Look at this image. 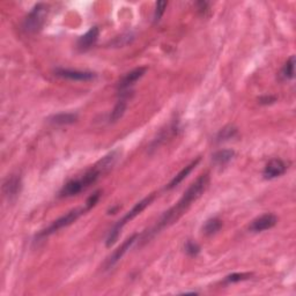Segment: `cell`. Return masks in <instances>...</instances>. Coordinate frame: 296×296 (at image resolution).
<instances>
[{"label": "cell", "instance_id": "cell-1", "mask_svg": "<svg viewBox=\"0 0 296 296\" xmlns=\"http://www.w3.org/2000/svg\"><path fill=\"white\" fill-rule=\"evenodd\" d=\"M210 184V177L207 174H204L195 179V181L191 184L185 192H184L183 197L179 199V202L176 204L174 207H171L170 210L165 212V214L157 221L155 225L151 230H148L147 233H143L141 235V241L148 242L150 239L154 237L155 235L159 234L160 231L165 229V228L173 225L174 222L182 217L185 212L189 210V207L193 204L198 198H201V195L206 191Z\"/></svg>", "mask_w": 296, "mask_h": 296}, {"label": "cell", "instance_id": "cell-2", "mask_svg": "<svg viewBox=\"0 0 296 296\" xmlns=\"http://www.w3.org/2000/svg\"><path fill=\"white\" fill-rule=\"evenodd\" d=\"M154 198H155V194H151V195H148V197L143 198L142 201H140L139 203L135 204V205L132 207V210L127 212V213L124 215V217L119 220L117 223H116V225L113 227V229L110 230L109 235H108V238H107V242H106L107 248H110V246L114 245L116 241L118 239L119 235H121V231L124 228V226H125L127 222H130L131 220H133L135 217H138V215L141 213V212L145 210L147 206H150L151 203L154 201Z\"/></svg>", "mask_w": 296, "mask_h": 296}, {"label": "cell", "instance_id": "cell-3", "mask_svg": "<svg viewBox=\"0 0 296 296\" xmlns=\"http://www.w3.org/2000/svg\"><path fill=\"white\" fill-rule=\"evenodd\" d=\"M47 14V6L45 4H37L23 22V28L28 33H35L41 29Z\"/></svg>", "mask_w": 296, "mask_h": 296}, {"label": "cell", "instance_id": "cell-4", "mask_svg": "<svg viewBox=\"0 0 296 296\" xmlns=\"http://www.w3.org/2000/svg\"><path fill=\"white\" fill-rule=\"evenodd\" d=\"M85 212H87L86 207L85 209H75V210H72L71 212H69L66 215H64V217L59 218L54 221L51 225L46 228V229H44L43 231L38 234V237H45L47 235H51L56 233V231H58L59 229H62L64 227H67L73 223L74 221H77V220L81 217L82 214H85Z\"/></svg>", "mask_w": 296, "mask_h": 296}, {"label": "cell", "instance_id": "cell-5", "mask_svg": "<svg viewBox=\"0 0 296 296\" xmlns=\"http://www.w3.org/2000/svg\"><path fill=\"white\" fill-rule=\"evenodd\" d=\"M139 238V235L138 234H134L132 235L130 238H127L125 242H124L121 246L118 248L117 250H115L113 254H111L109 257H108V259L105 263V270H110L113 269V267L117 264L119 261H121L122 257L124 255H125L127 253V250L130 249V248L132 246V244H133L135 241H138Z\"/></svg>", "mask_w": 296, "mask_h": 296}, {"label": "cell", "instance_id": "cell-6", "mask_svg": "<svg viewBox=\"0 0 296 296\" xmlns=\"http://www.w3.org/2000/svg\"><path fill=\"white\" fill-rule=\"evenodd\" d=\"M55 74L59 78L72 80V81H91L96 78V74L93 72L67 69H56Z\"/></svg>", "mask_w": 296, "mask_h": 296}, {"label": "cell", "instance_id": "cell-7", "mask_svg": "<svg viewBox=\"0 0 296 296\" xmlns=\"http://www.w3.org/2000/svg\"><path fill=\"white\" fill-rule=\"evenodd\" d=\"M278 222V218L275 217L274 214L271 213H266L259 217L257 219H255L251 225L249 226V230L253 231V233H261V231L271 229L273 228Z\"/></svg>", "mask_w": 296, "mask_h": 296}, {"label": "cell", "instance_id": "cell-8", "mask_svg": "<svg viewBox=\"0 0 296 296\" xmlns=\"http://www.w3.org/2000/svg\"><path fill=\"white\" fill-rule=\"evenodd\" d=\"M147 72L146 67H138V69L132 70L129 73H126L124 77L119 80L118 82V89L119 91H126L134 85L138 80L141 79Z\"/></svg>", "mask_w": 296, "mask_h": 296}, {"label": "cell", "instance_id": "cell-9", "mask_svg": "<svg viewBox=\"0 0 296 296\" xmlns=\"http://www.w3.org/2000/svg\"><path fill=\"white\" fill-rule=\"evenodd\" d=\"M287 170V165L282 160L280 159H274L271 160V161L267 163L265 169L263 171V176L265 179H273L280 177V176L283 175Z\"/></svg>", "mask_w": 296, "mask_h": 296}, {"label": "cell", "instance_id": "cell-10", "mask_svg": "<svg viewBox=\"0 0 296 296\" xmlns=\"http://www.w3.org/2000/svg\"><path fill=\"white\" fill-rule=\"evenodd\" d=\"M21 187H22L21 178L17 175H13L7 178L5 183H4V186H3L4 194H5L10 201H12V199H14L20 193Z\"/></svg>", "mask_w": 296, "mask_h": 296}, {"label": "cell", "instance_id": "cell-11", "mask_svg": "<svg viewBox=\"0 0 296 296\" xmlns=\"http://www.w3.org/2000/svg\"><path fill=\"white\" fill-rule=\"evenodd\" d=\"M100 36V29L97 27H91L89 30L87 31L85 35H82L81 37L78 39L77 46L80 51H86L90 49L94 44L97 42Z\"/></svg>", "mask_w": 296, "mask_h": 296}, {"label": "cell", "instance_id": "cell-12", "mask_svg": "<svg viewBox=\"0 0 296 296\" xmlns=\"http://www.w3.org/2000/svg\"><path fill=\"white\" fill-rule=\"evenodd\" d=\"M87 187L83 183L82 178H78V179H72L69 183H66L65 185L63 186V189L61 191V195L62 197H72V195H77L80 192H82L83 190H86Z\"/></svg>", "mask_w": 296, "mask_h": 296}, {"label": "cell", "instance_id": "cell-13", "mask_svg": "<svg viewBox=\"0 0 296 296\" xmlns=\"http://www.w3.org/2000/svg\"><path fill=\"white\" fill-rule=\"evenodd\" d=\"M199 161H201V159H197L195 161H192L189 166H186L185 168H183V169L179 171V173L176 175L173 179H171V182L168 184L166 189L167 190H171V189H174V187L178 186L179 184H181L184 181V179H185L187 176H189V174L191 173V171L193 170V168H195V166L198 165Z\"/></svg>", "mask_w": 296, "mask_h": 296}, {"label": "cell", "instance_id": "cell-14", "mask_svg": "<svg viewBox=\"0 0 296 296\" xmlns=\"http://www.w3.org/2000/svg\"><path fill=\"white\" fill-rule=\"evenodd\" d=\"M235 157V152L233 150H222L218 151L217 153L213 154L212 157V161L217 166H226Z\"/></svg>", "mask_w": 296, "mask_h": 296}, {"label": "cell", "instance_id": "cell-15", "mask_svg": "<svg viewBox=\"0 0 296 296\" xmlns=\"http://www.w3.org/2000/svg\"><path fill=\"white\" fill-rule=\"evenodd\" d=\"M222 228V221L218 218H212L207 220L203 227V233L206 236L215 235Z\"/></svg>", "mask_w": 296, "mask_h": 296}, {"label": "cell", "instance_id": "cell-16", "mask_svg": "<svg viewBox=\"0 0 296 296\" xmlns=\"http://www.w3.org/2000/svg\"><path fill=\"white\" fill-rule=\"evenodd\" d=\"M78 115L75 114H58L51 117L49 121L50 123L56 124V125H69V124H73L77 122Z\"/></svg>", "mask_w": 296, "mask_h": 296}, {"label": "cell", "instance_id": "cell-17", "mask_svg": "<svg viewBox=\"0 0 296 296\" xmlns=\"http://www.w3.org/2000/svg\"><path fill=\"white\" fill-rule=\"evenodd\" d=\"M126 107H127V103H126V100L125 98H122L119 100L117 102V105L115 106L114 110L111 111V115H110V122H117L119 121L123 117V115L125 114V110H126Z\"/></svg>", "mask_w": 296, "mask_h": 296}, {"label": "cell", "instance_id": "cell-18", "mask_svg": "<svg viewBox=\"0 0 296 296\" xmlns=\"http://www.w3.org/2000/svg\"><path fill=\"white\" fill-rule=\"evenodd\" d=\"M295 74V57L291 56V57L286 62L285 66L282 67L281 70V77L285 80H291L294 78Z\"/></svg>", "mask_w": 296, "mask_h": 296}, {"label": "cell", "instance_id": "cell-19", "mask_svg": "<svg viewBox=\"0 0 296 296\" xmlns=\"http://www.w3.org/2000/svg\"><path fill=\"white\" fill-rule=\"evenodd\" d=\"M236 134H237V130H236L234 126H227L219 132L217 135V141L218 142L226 141V140L234 138Z\"/></svg>", "mask_w": 296, "mask_h": 296}, {"label": "cell", "instance_id": "cell-20", "mask_svg": "<svg viewBox=\"0 0 296 296\" xmlns=\"http://www.w3.org/2000/svg\"><path fill=\"white\" fill-rule=\"evenodd\" d=\"M167 5L168 3L167 2H158L157 3V6H155V12H154V21L155 22H159L160 20H161L162 15L165 14L166 9H167Z\"/></svg>", "mask_w": 296, "mask_h": 296}, {"label": "cell", "instance_id": "cell-21", "mask_svg": "<svg viewBox=\"0 0 296 296\" xmlns=\"http://www.w3.org/2000/svg\"><path fill=\"white\" fill-rule=\"evenodd\" d=\"M185 253L189 256H191V257H194V256H197L199 253H201V246H199L197 243L187 241L185 244Z\"/></svg>", "mask_w": 296, "mask_h": 296}, {"label": "cell", "instance_id": "cell-22", "mask_svg": "<svg viewBox=\"0 0 296 296\" xmlns=\"http://www.w3.org/2000/svg\"><path fill=\"white\" fill-rule=\"evenodd\" d=\"M250 277H251L250 273H234V274L228 275V277L226 278V281L229 283L239 282V281H243V280L249 279Z\"/></svg>", "mask_w": 296, "mask_h": 296}, {"label": "cell", "instance_id": "cell-23", "mask_svg": "<svg viewBox=\"0 0 296 296\" xmlns=\"http://www.w3.org/2000/svg\"><path fill=\"white\" fill-rule=\"evenodd\" d=\"M100 197H101V191H96V192H94V193L91 194L90 197L87 199L86 206H85V207H86V210H87V211H89V210L93 209V207L96 205V204H97Z\"/></svg>", "mask_w": 296, "mask_h": 296}, {"label": "cell", "instance_id": "cell-24", "mask_svg": "<svg viewBox=\"0 0 296 296\" xmlns=\"http://www.w3.org/2000/svg\"><path fill=\"white\" fill-rule=\"evenodd\" d=\"M275 101H277V97H274V96H263V97L259 98L261 105H272Z\"/></svg>", "mask_w": 296, "mask_h": 296}]
</instances>
